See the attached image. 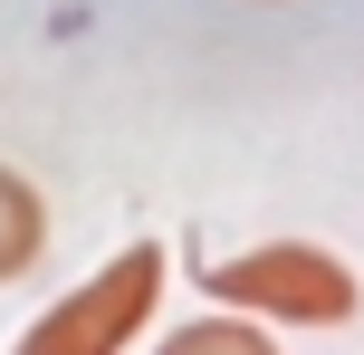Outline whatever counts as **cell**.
I'll use <instances>...</instances> for the list:
<instances>
[{
	"mask_svg": "<svg viewBox=\"0 0 364 355\" xmlns=\"http://www.w3.org/2000/svg\"><path fill=\"white\" fill-rule=\"evenodd\" d=\"M201 288H211V307H240V317H269V327H346L364 307L355 269L316 240H259L240 260H211Z\"/></svg>",
	"mask_w": 364,
	"mask_h": 355,
	"instance_id": "obj_1",
	"label": "cell"
},
{
	"mask_svg": "<svg viewBox=\"0 0 364 355\" xmlns=\"http://www.w3.org/2000/svg\"><path fill=\"white\" fill-rule=\"evenodd\" d=\"M154 298H164V240H134V250H115L96 279H77L58 307H38V327L10 355H115V346L144 337Z\"/></svg>",
	"mask_w": 364,
	"mask_h": 355,
	"instance_id": "obj_2",
	"label": "cell"
},
{
	"mask_svg": "<svg viewBox=\"0 0 364 355\" xmlns=\"http://www.w3.org/2000/svg\"><path fill=\"white\" fill-rule=\"evenodd\" d=\"M38 250H48V202H38L29 173L0 164V279H19V269H38Z\"/></svg>",
	"mask_w": 364,
	"mask_h": 355,
	"instance_id": "obj_3",
	"label": "cell"
},
{
	"mask_svg": "<svg viewBox=\"0 0 364 355\" xmlns=\"http://www.w3.org/2000/svg\"><path fill=\"white\" fill-rule=\"evenodd\" d=\"M154 355H278L259 317H192L182 337H164Z\"/></svg>",
	"mask_w": 364,
	"mask_h": 355,
	"instance_id": "obj_4",
	"label": "cell"
}]
</instances>
